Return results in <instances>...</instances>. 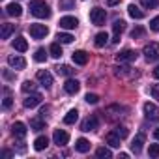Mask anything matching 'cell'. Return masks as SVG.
I'll use <instances>...</instances> for the list:
<instances>
[{
	"instance_id": "1",
	"label": "cell",
	"mask_w": 159,
	"mask_h": 159,
	"mask_svg": "<svg viewBox=\"0 0 159 159\" xmlns=\"http://www.w3.org/2000/svg\"><path fill=\"white\" fill-rule=\"evenodd\" d=\"M30 11L38 19H49L51 17V8L45 0H30Z\"/></svg>"
},
{
	"instance_id": "2",
	"label": "cell",
	"mask_w": 159,
	"mask_h": 159,
	"mask_svg": "<svg viewBox=\"0 0 159 159\" xmlns=\"http://www.w3.org/2000/svg\"><path fill=\"white\" fill-rule=\"evenodd\" d=\"M142 52H144V56H146L148 62H157L159 60V43H155V41L148 43Z\"/></svg>"
},
{
	"instance_id": "3",
	"label": "cell",
	"mask_w": 159,
	"mask_h": 159,
	"mask_svg": "<svg viewBox=\"0 0 159 159\" xmlns=\"http://www.w3.org/2000/svg\"><path fill=\"white\" fill-rule=\"evenodd\" d=\"M105 19H107V11H105L103 8H94V10H90V21H92V25L101 26V25H105Z\"/></svg>"
},
{
	"instance_id": "4",
	"label": "cell",
	"mask_w": 159,
	"mask_h": 159,
	"mask_svg": "<svg viewBox=\"0 0 159 159\" xmlns=\"http://www.w3.org/2000/svg\"><path fill=\"white\" fill-rule=\"evenodd\" d=\"M30 36L34 38V39H43L47 34H49V28L45 26V25H30Z\"/></svg>"
},
{
	"instance_id": "5",
	"label": "cell",
	"mask_w": 159,
	"mask_h": 159,
	"mask_svg": "<svg viewBox=\"0 0 159 159\" xmlns=\"http://www.w3.org/2000/svg\"><path fill=\"white\" fill-rule=\"evenodd\" d=\"M114 75L120 77V79H135L137 71L129 66H120V67H114Z\"/></svg>"
},
{
	"instance_id": "6",
	"label": "cell",
	"mask_w": 159,
	"mask_h": 159,
	"mask_svg": "<svg viewBox=\"0 0 159 159\" xmlns=\"http://www.w3.org/2000/svg\"><path fill=\"white\" fill-rule=\"evenodd\" d=\"M144 116H146L148 120H152V122H157V120H159V109H157V105L146 101V103H144Z\"/></svg>"
},
{
	"instance_id": "7",
	"label": "cell",
	"mask_w": 159,
	"mask_h": 159,
	"mask_svg": "<svg viewBox=\"0 0 159 159\" xmlns=\"http://www.w3.org/2000/svg\"><path fill=\"white\" fill-rule=\"evenodd\" d=\"M137 56H139L137 51H133V49H124V51H120V52L116 54V60H118V62H135Z\"/></svg>"
},
{
	"instance_id": "8",
	"label": "cell",
	"mask_w": 159,
	"mask_h": 159,
	"mask_svg": "<svg viewBox=\"0 0 159 159\" xmlns=\"http://www.w3.org/2000/svg\"><path fill=\"white\" fill-rule=\"evenodd\" d=\"M36 77H38V81L41 83L43 88H51V86H52V75H51L47 69H39Z\"/></svg>"
},
{
	"instance_id": "9",
	"label": "cell",
	"mask_w": 159,
	"mask_h": 159,
	"mask_svg": "<svg viewBox=\"0 0 159 159\" xmlns=\"http://www.w3.org/2000/svg\"><path fill=\"white\" fill-rule=\"evenodd\" d=\"M64 90H66V94L75 96L79 90H81V83H79L77 79H67V81L64 83Z\"/></svg>"
},
{
	"instance_id": "10",
	"label": "cell",
	"mask_w": 159,
	"mask_h": 159,
	"mask_svg": "<svg viewBox=\"0 0 159 159\" xmlns=\"http://www.w3.org/2000/svg\"><path fill=\"white\" fill-rule=\"evenodd\" d=\"M52 140H54V144H58V146H66V144L69 142V135H67L64 129H54Z\"/></svg>"
},
{
	"instance_id": "11",
	"label": "cell",
	"mask_w": 159,
	"mask_h": 159,
	"mask_svg": "<svg viewBox=\"0 0 159 159\" xmlns=\"http://www.w3.org/2000/svg\"><path fill=\"white\" fill-rule=\"evenodd\" d=\"M124 30H125V21H122V19L114 21V25H112V32H114V36H112V43H118V41H120V36H122Z\"/></svg>"
},
{
	"instance_id": "12",
	"label": "cell",
	"mask_w": 159,
	"mask_h": 159,
	"mask_svg": "<svg viewBox=\"0 0 159 159\" xmlns=\"http://www.w3.org/2000/svg\"><path fill=\"white\" fill-rule=\"evenodd\" d=\"M98 125H99V120H98V116H88L83 124H81V129L83 131H94V129H98Z\"/></svg>"
},
{
	"instance_id": "13",
	"label": "cell",
	"mask_w": 159,
	"mask_h": 159,
	"mask_svg": "<svg viewBox=\"0 0 159 159\" xmlns=\"http://www.w3.org/2000/svg\"><path fill=\"white\" fill-rule=\"evenodd\" d=\"M60 28H64V30H73V28H77V25H79V21L75 19V17H69V15H66V17H62L60 19Z\"/></svg>"
},
{
	"instance_id": "14",
	"label": "cell",
	"mask_w": 159,
	"mask_h": 159,
	"mask_svg": "<svg viewBox=\"0 0 159 159\" xmlns=\"http://www.w3.org/2000/svg\"><path fill=\"white\" fill-rule=\"evenodd\" d=\"M8 64H10L11 67H15V69H25V66H26V60H25L23 56L15 54V56H10V58H8Z\"/></svg>"
},
{
	"instance_id": "15",
	"label": "cell",
	"mask_w": 159,
	"mask_h": 159,
	"mask_svg": "<svg viewBox=\"0 0 159 159\" xmlns=\"http://www.w3.org/2000/svg\"><path fill=\"white\" fill-rule=\"evenodd\" d=\"M41 99H43V98H41L39 94H32V96H28V98L23 101V105H25L26 109H34V107H38V105L41 103Z\"/></svg>"
},
{
	"instance_id": "16",
	"label": "cell",
	"mask_w": 159,
	"mask_h": 159,
	"mask_svg": "<svg viewBox=\"0 0 159 159\" xmlns=\"http://www.w3.org/2000/svg\"><path fill=\"white\" fill-rule=\"evenodd\" d=\"M26 131H28V129H26V125H25L23 122H15V124L11 125V133H13L15 137H19V139H23V137L26 135Z\"/></svg>"
},
{
	"instance_id": "17",
	"label": "cell",
	"mask_w": 159,
	"mask_h": 159,
	"mask_svg": "<svg viewBox=\"0 0 159 159\" xmlns=\"http://www.w3.org/2000/svg\"><path fill=\"white\" fill-rule=\"evenodd\" d=\"M120 137L114 133V131H111V133H107V137H105V142L111 146V148H120Z\"/></svg>"
},
{
	"instance_id": "18",
	"label": "cell",
	"mask_w": 159,
	"mask_h": 159,
	"mask_svg": "<svg viewBox=\"0 0 159 159\" xmlns=\"http://www.w3.org/2000/svg\"><path fill=\"white\" fill-rule=\"evenodd\" d=\"M142 144H144V135H142V133H139V135L133 139V142H131V150H133L135 153H140Z\"/></svg>"
},
{
	"instance_id": "19",
	"label": "cell",
	"mask_w": 159,
	"mask_h": 159,
	"mask_svg": "<svg viewBox=\"0 0 159 159\" xmlns=\"http://www.w3.org/2000/svg\"><path fill=\"white\" fill-rule=\"evenodd\" d=\"M73 62L79 64V66H84V64L88 62V54H86L84 51H75V52H73Z\"/></svg>"
},
{
	"instance_id": "20",
	"label": "cell",
	"mask_w": 159,
	"mask_h": 159,
	"mask_svg": "<svg viewBox=\"0 0 159 159\" xmlns=\"http://www.w3.org/2000/svg\"><path fill=\"white\" fill-rule=\"evenodd\" d=\"M6 13L8 15H11V17H21V13H23V8L19 6V4H8L6 6Z\"/></svg>"
},
{
	"instance_id": "21",
	"label": "cell",
	"mask_w": 159,
	"mask_h": 159,
	"mask_svg": "<svg viewBox=\"0 0 159 159\" xmlns=\"http://www.w3.org/2000/svg\"><path fill=\"white\" fill-rule=\"evenodd\" d=\"M13 30H15V25L4 23V25H2V28H0V38H2V39H8V38L13 34Z\"/></svg>"
},
{
	"instance_id": "22",
	"label": "cell",
	"mask_w": 159,
	"mask_h": 159,
	"mask_svg": "<svg viewBox=\"0 0 159 159\" xmlns=\"http://www.w3.org/2000/svg\"><path fill=\"white\" fill-rule=\"evenodd\" d=\"M75 150L81 152V153H86V152H90V142H88L86 139H79V140L75 142Z\"/></svg>"
},
{
	"instance_id": "23",
	"label": "cell",
	"mask_w": 159,
	"mask_h": 159,
	"mask_svg": "<svg viewBox=\"0 0 159 159\" xmlns=\"http://www.w3.org/2000/svg\"><path fill=\"white\" fill-rule=\"evenodd\" d=\"M13 49H15V51H19V52H25V51L28 49V43H26V39H25L23 36H19L17 39H13Z\"/></svg>"
},
{
	"instance_id": "24",
	"label": "cell",
	"mask_w": 159,
	"mask_h": 159,
	"mask_svg": "<svg viewBox=\"0 0 159 159\" xmlns=\"http://www.w3.org/2000/svg\"><path fill=\"white\" fill-rule=\"evenodd\" d=\"M77 120H79V111H77V109H71V111L64 116V124H67V125L75 124Z\"/></svg>"
},
{
	"instance_id": "25",
	"label": "cell",
	"mask_w": 159,
	"mask_h": 159,
	"mask_svg": "<svg viewBox=\"0 0 159 159\" xmlns=\"http://www.w3.org/2000/svg\"><path fill=\"white\" fill-rule=\"evenodd\" d=\"M127 13H129L133 19H142V17H144V11L139 10L135 4H129V6H127Z\"/></svg>"
},
{
	"instance_id": "26",
	"label": "cell",
	"mask_w": 159,
	"mask_h": 159,
	"mask_svg": "<svg viewBox=\"0 0 159 159\" xmlns=\"http://www.w3.org/2000/svg\"><path fill=\"white\" fill-rule=\"evenodd\" d=\"M47 146H49V139H47V137H43V135H41V137H38V139L34 140V148H36L38 152L45 150Z\"/></svg>"
},
{
	"instance_id": "27",
	"label": "cell",
	"mask_w": 159,
	"mask_h": 159,
	"mask_svg": "<svg viewBox=\"0 0 159 159\" xmlns=\"http://www.w3.org/2000/svg\"><path fill=\"white\" fill-rule=\"evenodd\" d=\"M107 39H109L107 32H99V34H96V38H94V43H96V47H105Z\"/></svg>"
},
{
	"instance_id": "28",
	"label": "cell",
	"mask_w": 159,
	"mask_h": 159,
	"mask_svg": "<svg viewBox=\"0 0 159 159\" xmlns=\"http://www.w3.org/2000/svg\"><path fill=\"white\" fill-rule=\"evenodd\" d=\"M30 127H32L34 131H43L47 125H45V122H43L41 118H32V120H30Z\"/></svg>"
},
{
	"instance_id": "29",
	"label": "cell",
	"mask_w": 159,
	"mask_h": 159,
	"mask_svg": "<svg viewBox=\"0 0 159 159\" xmlns=\"http://www.w3.org/2000/svg\"><path fill=\"white\" fill-rule=\"evenodd\" d=\"M49 52H51V56H52V58H60V56H62V47H60V41H58V43H52V45L49 47Z\"/></svg>"
},
{
	"instance_id": "30",
	"label": "cell",
	"mask_w": 159,
	"mask_h": 159,
	"mask_svg": "<svg viewBox=\"0 0 159 159\" xmlns=\"http://www.w3.org/2000/svg\"><path fill=\"white\" fill-rule=\"evenodd\" d=\"M73 71H75V69H73L71 66H58V67H56V73H58V75H64V77L73 75Z\"/></svg>"
},
{
	"instance_id": "31",
	"label": "cell",
	"mask_w": 159,
	"mask_h": 159,
	"mask_svg": "<svg viewBox=\"0 0 159 159\" xmlns=\"http://www.w3.org/2000/svg\"><path fill=\"white\" fill-rule=\"evenodd\" d=\"M56 39L60 41V43H71L75 38L71 36V34H67V32H58V36H56Z\"/></svg>"
},
{
	"instance_id": "32",
	"label": "cell",
	"mask_w": 159,
	"mask_h": 159,
	"mask_svg": "<svg viewBox=\"0 0 159 159\" xmlns=\"http://www.w3.org/2000/svg\"><path fill=\"white\" fill-rule=\"evenodd\" d=\"M96 155H98V157H101V159H109V157H112V152H111L109 148H105V146H101V148H98V152H96Z\"/></svg>"
},
{
	"instance_id": "33",
	"label": "cell",
	"mask_w": 159,
	"mask_h": 159,
	"mask_svg": "<svg viewBox=\"0 0 159 159\" xmlns=\"http://www.w3.org/2000/svg\"><path fill=\"white\" fill-rule=\"evenodd\" d=\"M140 4H142V8H146V10H153V8L159 6V0H140Z\"/></svg>"
},
{
	"instance_id": "34",
	"label": "cell",
	"mask_w": 159,
	"mask_h": 159,
	"mask_svg": "<svg viewBox=\"0 0 159 159\" xmlns=\"http://www.w3.org/2000/svg\"><path fill=\"white\" fill-rule=\"evenodd\" d=\"M21 90H23L25 94H28V92H34V90H36V84H34L32 81H25V83H23V86H21Z\"/></svg>"
},
{
	"instance_id": "35",
	"label": "cell",
	"mask_w": 159,
	"mask_h": 159,
	"mask_svg": "<svg viewBox=\"0 0 159 159\" xmlns=\"http://www.w3.org/2000/svg\"><path fill=\"white\" fill-rule=\"evenodd\" d=\"M60 10H73L75 6V0H60Z\"/></svg>"
},
{
	"instance_id": "36",
	"label": "cell",
	"mask_w": 159,
	"mask_h": 159,
	"mask_svg": "<svg viewBox=\"0 0 159 159\" xmlns=\"http://www.w3.org/2000/svg\"><path fill=\"white\" fill-rule=\"evenodd\" d=\"M45 58H47L45 49H38V51H36V54H34V60H36V62H45Z\"/></svg>"
},
{
	"instance_id": "37",
	"label": "cell",
	"mask_w": 159,
	"mask_h": 159,
	"mask_svg": "<svg viewBox=\"0 0 159 159\" xmlns=\"http://www.w3.org/2000/svg\"><path fill=\"white\" fill-rule=\"evenodd\" d=\"M4 94H6V98H4V101H2V107H4V109H10L11 103H13V101H11V96H10V90L4 88Z\"/></svg>"
},
{
	"instance_id": "38",
	"label": "cell",
	"mask_w": 159,
	"mask_h": 159,
	"mask_svg": "<svg viewBox=\"0 0 159 159\" xmlns=\"http://www.w3.org/2000/svg\"><path fill=\"white\" fill-rule=\"evenodd\" d=\"M142 36H144V28H142V26H137V28L131 30V38H133V39H139V38H142Z\"/></svg>"
},
{
	"instance_id": "39",
	"label": "cell",
	"mask_w": 159,
	"mask_h": 159,
	"mask_svg": "<svg viewBox=\"0 0 159 159\" xmlns=\"http://www.w3.org/2000/svg\"><path fill=\"white\" fill-rule=\"evenodd\" d=\"M148 155H150V157H159V144H150Z\"/></svg>"
},
{
	"instance_id": "40",
	"label": "cell",
	"mask_w": 159,
	"mask_h": 159,
	"mask_svg": "<svg viewBox=\"0 0 159 159\" xmlns=\"http://www.w3.org/2000/svg\"><path fill=\"white\" fill-rule=\"evenodd\" d=\"M114 133H116V135H118V137H120V139H125V137H127V133H129V131H127V127H124V125H118V127H116V129H114Z\"/></svg>"
},
{
	"instance_id": "41",
	"label": "cell",
	"mask_w": 159,
	"mask_h": 159,
	"mask_svg": "<svg viewBox=\"0 0 159 159\" xmlns=\"http://www.w3.org/2000/svg\"><path fill=\"white\" fill-rule=\"evenodd\" d=\"M84 99H86V103L96 105V103L99 101V96H98V94H86V98H84Z\"/></svg>"
},
{
	"instance_id": "42",
	"label": "cell",
	"mask_w": 159,
	"mask_h": 159,
	"mask_svg": "<svg viewBox=\"0 0 159 159\" xmlns=\"http://www.w3.org/2000/svg\"><path fill=\"white\" fill-rule=\"evenodd\" d=\"M150 30L159 32V15H157V17H153V19L150 21Z\"/></svg>"
},
{
	"instance_id": "43",
	"label": "cell",
	"mask_w": 159,
	"mask_h": 159,
	"mask_svg": "<svg viewBox=\"0 0 159 159\" xmlns=\"http://www.w3.org/2000/svg\"><path fill=\"white\" fill-rule=\"evenodd\" d=\"M152 96H153V99L159 101V84H155V86L152 88Z\"/></svg>"
},
{
	"instance_id": "44",
	"label": "cell",
	"mask_w": 159,
	"mask_h": 159,
	"mask_svg": "<svg viewBox=\"0 0 159 159\" xmlns=\"http://www.w3.org/2000/svg\"><path fill=\"white\" fill-rule=\"evenodd\" d=\"M107 4L109 6H116V4H120V0H107Z\"/></svg>"
},
{
	"instance_id": "45",
	"label": "cell",
	"mask_w": 159,
	"mask_h": 159,
	"mask_svg": "<svg viewBox=\"0 0 159 159\" xmlns=\"http://www.w3.org/2000/svg\"><path fill=\"white\" fill-rule=\"evenodd\" d=\"M2 157H6V159L11 157V152H10V150H4V152H2Z\"/></svg>"
},
{
	"instance_id": "46",
	"label": "cell",
	"mask_w": 159,
	"mask_h": 159,
	"mask_svg": "<svg viewBox=\"0 0 159 159\" xmlns=\"http://www.w3.org/2000/svg\"><path fill=\"white\" fill-rule=\"evenodd\" d=\"M152 75H153V77H155V79H159V66H157V67H155V69H153V71H152Z\"/></svg>"
},
{
	"instance_id": "47",
	"label": "cell",
	"mask_w": 159,
	"mask_h": 159,
	"mask_svg": "<svg viewBox=\"0 0 159 159\" xmlns=\"http://www.w3.org/2000/svg\"><path fill=\"white\" fill-rule=\"evenodd\" d=\"M4 77H6V79H15V75H11L10 71H4Z\"/></svg>"
},
{
	"instance_id": "48",
	"label": "cell",
	"mask_w": 159,
	"mask_h": 159,
	"mask_svg": "<svg viewBox=\"0 0 159 159\" xmlns=\"http://www.w3.org/2000/svg\"><path fill=\"white\" fill-rule=\"evenodd\" d=\"M153 137H155V140H159V127H157V129L153 131Z\"/></svg>"
}]
</instances>
